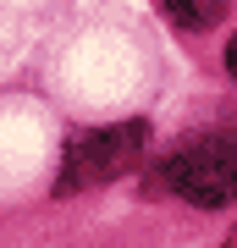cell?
I'll return each instance as SVG.
<instances>
[{
	"label": "cell",
	"mask_w": 237,
	"mask_h": 248,
	"mask_svg": "<svg viewBox=\"0 0 237 248\" xmlns=\"http://www.w3.org/2000/svg\"><path fill=\"white\" fill-rule=\"evenodd\" d=\"M226 248H237V226H232V232H226Z\"/></svg>",
	"instance_id": "5b68a950"
},
{
	"label": "cell",
	"mask_w": 237,
	"mask_h": 248,
	"mask_svg": "<svg viewBox=\"0 0 237 248\" xmlns=\"http://www.w3.org/2000/svg\"><path fill=\"white\" fill-rule=\"evenodd\" d=\"M160 6H166V17L176 28H204L221 17V0H160Z\"/></svg>",
	"instance_id": "3957f363"
},
{
	"label": "cell",
	"mask_w": 237,
	"mask_h": 248,
	"mask_svg": "<svg viewBox=\"0 0 237 248\" xmlns=\"http://www.w3.org/2000/svg\"><path fill=\"white\" fill-rule=\"evenodd\" d=\"M226 72H232V78H237V33L226 39Z\"/></svg>",
	"instance_id": "277c9868"
},
{
	"label": "cell",
	"mask_w": 237,
	"mask_h": 248,
	"mask_svg": "<svg viewBox=\"0 0 237 248\" xmlns=\"http://www.w3.org/2000/svg\"><path fill=\"white\" fill-rule=\"evenodd\" d=\"M160 187L182 193L188 204H204V210L237 204V143L232 138H199L188 149H176L160 166Z\"/></svg>",
	"instance_id": "6da1fadb"
},
{
	"label": "cell",
	"mask_w": 237,
	"mask_h": 248,
	"mask_svg": "<svg viewBox=\"0 0 237 248\" xmlns=\"http://www.w3.org/2000/svg\"><path fill=\"white\" fill-rule=\"evenodd\" d=\"M143 122H122V127H99V133L78 138L66 149V171H61V193H78V187H99V182H116L127 177L132 166L143 160Z\"/></svg>",
	"instance_id": "7a4b0ae2"
}]
</instances>
